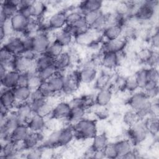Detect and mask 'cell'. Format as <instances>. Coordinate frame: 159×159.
Wrapping results in <instances>:
<instances>
[{"instance_id":"1","label":"cell","mask_w":159,"mask_h":159,"mask_svg":"<svg viewBox=\"0 0 159 159\" xmlns=\"http://www.w3.org/2000/svg\"><path fill=\"white\" fill-rule=\"evenodd\" d=\"M128 102L132 110L137 114L140 119L151 114L152 102L143 91L133 94L129 98Z\"/></svg>"},{"instance_id":"2","label":"cell","mask_w":159,"mask_h":159,"mask_svg":"<svg viewBox=\"0 0 159 159\" xmlns=\"http://www.w3.org/2000/svg\"><path fill=\"white\" fill-rule=\"evenodd\" d=\"M73 128L75 136L80 139H93L97 134V126L94 120L82 119L77 122Z\"/></svg>"},{"instance_id":"3","label":"cell","mask_w":159,"mask_h":159,"mask_svg":"<svg viewBox=\"0 0 159 159\" xmlns=\"http://www.w3.org/2000/svg\"><path fill=\"white\" fill-rule=\"evenodd\" d=\"M148 131L147 128L145 121L139 120L137 122L130 127L129 135L134 143H142L147 137Z\"/></svg>"},{"instance_id":"4","label":"cell","mask_w":159,"mask_h":159,"mask_svg":"<svg viewBox=\"0 0 159 159\" xmlns=\"http://www.w3.org/2000/svg\"><path fill=\"white\" fill-rule=\"evenodd\" d=\"M29 102L34 114H38L44 118L50 116H51L53 107L47 98H42Z\"/></svg>"},{"instance_id":"5","label":"cell","mask_w":159,"mask_h":159,"mask_svg":"<svg viewBox=\"0 0 159 159\" xmlns=\"http://www.w3.org/2000/svg\"><path fill=\"white\" fill-rule=\"evenodd\" d=\"M158 4L157 1H147L139 5L137 9L135 16L142 20H147L152 18L154 15L155 10Z\"/></svg>"},{"instance_id":"6","label":"cell","mask_w":159,"mask_h":159,"mask_svg":"<svg viewBox=\"0 0 159 159\" xmlns=\"http://www.w3.org/2000/svg\"><path fill=\"white\" fill-rule=\"evenodd\" d=\"M13 70L19 73H29L35 70V60L28 59L24 56L19 55L14 56L12 61Z\"/></svg>"},{"instance_id":"7","label":"cell","mask_w":159,"mask_h":159,"mask_svg":"<svg viewBox=\"0 0 159 159\" xmlns=\"http://www.w3.org/2000/svg\"><path fill=\"white\" fill-rule=\"evenodd\" d=\"M33 37L32 50L38 55L45 53L50 43V39L47 33L39 32Z\"/></svg>"},{"instance_id":"8","label":"cell","mask_w":159,"mask_h":159,"mask_svg":"<svg viewBox=\"0 0 159 159\" xmlns=\"http://www.w3.org/2000/svg\"><path fill=\"white\" fill-rule=\"evenodd\" d=\"M63 86L61 92L65 94H71L75 93L78 89L81 83L78 72L76 71L63 75Z\"/></svg>"},{"instance_id":"9","label":"cell","mask_w":159,"mask_h":159,"mask_svg":"<svg viewBox=\"0 0 159 159\" xmlns=\"http://www.w3.org/2000/svg\"><path fill=\"white\" fill-rule=\"evenodd\" d=\"M127 43V39L124 36H121L114 40L106 41L102 47L103 53L111 52L116 53L124 51Z\"/></svg>"},{"instance_id":"10","label":"cell","mask_w":159,"mask_h":159,"mask_svg":"<svg viewBox=\"0 0 159 159\" xmlns=\"http://www.w3.org/2000/svg\"><path fill=\"white\" fill-rule=\"evenodd\" d=\"M2 47L6 48L14 56L22 54L24 50L22 38L18 36L12 35L9 37L8 39L4 42Z\"/></svg>"},{"instance_id":"11","label":"cell","mask_w":159,"mask_h":159,"mask_svg":"<svg viewBox=\"0 0 159 159\" xmlns=\"http://www.w3.org/2000/svg\"><path fill=\"white\" fill-rule=\"evenodd\" d=\"M20 0H7L1 2V16L6 19H10L19 12V6Z\"/></svg>"},{"instance_id":"12","label":"cell","mask_w":159,"mask_h":159,"mask_svg":"<svg viewBox=\"0 0 159 159\" xmlns=\"http://www.w3.org/2000/svg\"><path fill=\"white\" fill-rule=\"evenodd\" d=\"M16 114L20 124H26L34 114L30 102H25L17 104Z\"/></svg>"},{"instance_id":"13","label":"cell","mask_w":159,"mask_h":159,"mask_svg":"<svg viewBox=\"0 0 159 159\" xmlns=\"http://www.w3.org/2000/svg\"><path fill=\"white\" fill-rule=\"evenodd\" d=\"M78 75L81 83H91L96 79L97 70L95 66L91 62L89 64L84 65L78 71Z\"/></svg>"},{"instance_id":"14","label":"cell","mask_w":159,"mask_h":159,"mask_svg":"<svg viewBox=\"0 0 159 159\" xmlns=\"http://www.w3.org/2000/svg\"><path fill=\"white\" fill-rule=\"evenodd\" d=\"M71 111V107L68 102H60L56 104L52 112L51 117L54 119H68Z\"/></svg>"},{"instance_id":"15","label":"cell","mask_w":159,"mask_h":159,"mask_svg":"<svg viewBox=\"0 0 159 159\" xmlns=\"http://www.w3.org/2000/svg\"><path fill=\"white\" fill-rule=\"evenodd\" d=\"M48 22L50 29L61 30L66 25V13L65 11L57 12L50 16Z\"/></svg>"},{"instance_id":"16","label":"cell","mask_w":159,"mask_h":159,"mask_svg":"<svg viewBox=\"0 0 159 159\" xmlns=\"http://www.w3.org/2000/svg\"><path fill=\"white\" fill-rule=\"evenodd\" d=\"M20 152L18 149L17 143L12 142L10 140L4 141V145H1V158H14L17 157L18 153Z\"/></svg>"},{"instance_id":"17","label":"cell","mask_w":159,"mask_h":159,"mask_svg":"<svg viewBox=\"0 0 159 159\" xmlns=\"http://www.w3.org/2000/svg\"><path fill=\"white\" fill-rule=\"evenodd\" d=\"M75 134L73 127H65L58 130V146L64 147L68 145L73 140Z\"/></svg>"},{"instance_id":"18","label":"cell","mask_w":159,"mask_h":159,"mask_svg":"<svg viewBox=\"0 0 159 159\" xmlns=\"http://www.w3.org/2000/svg\"><path fill=\"white\" fill-rule=\"evenodd\" d=\"M0 104L11 109L17 104L13 89H7L2 87L0 96Z\"/></svg>"},{"instance_id":"19","label":"cell","mask_w":159,"mask_h":159,"mask_svg":"<svg viewBox=\"0 0 159 159\" xmlns=\"http://www.w3.org/2000/svg\"><path fill=\"white\" fill-rule=\"evenodd\" d=\"M19 75L20 73L15 70L8 71L6 75L1 78V86L11 89L15 88L17 84Z\"/></svg>"},{"instance_id":"20","label":"cell","mask_w":159,"mask_h":159,"mask_svg":"<svg viewBox=\"0 0 159 159\" xmlns=\"http://www.w3.org/2000/svg\"><path fill=\"white\" fill-rule=\"evenodd\" d=\"M45 119V118L34 113L27 123V125L30 131L41 132L46 126Z\"/></svg>"},{"instance_id":"21","label":"cell","mask_w":159,"mask_h":159,"mask_svg":"<svg viewBox=\"0 0 159 159\" xmlns=\"http://www.w3.org/2000/svg\"><path fill=\"white\" fill-rule=\"evenodd\" d=\"M74 38L70 30L65 26L63 29L56 32L54 40L60 43L63 47L69 45Z\"/></svg>"},{"instance_id":"22","label":"cell","mask_w":159,"mask_h":159,"mask_svg":"<svg viewBox=\"0 0 159 159\" xmlns=\"http://www.w3.org/2000/svg\"><path fill=\"white\" fill-rule=\"evenodd\" d=\"M112 92L109 87L99 89L96 95V104L99 107H105L109 104L112 99Z\"/></svg>"},{"instance_id":"23","label":"cell","mask_w":159,"mask_h":159,"mask_svg":"<svg viewBox=\"0 0 159 159\" xmlns=\"http://www.w3.org/2000/svg\"><path fill=\"white\" fill-rule=\"evenodd\" d=\"M29 132L30 130L26 124H20L11 133L9 140L16 143L22 142Z\"/></svg>"},{"instance_id":"24","label":"cell","mask_w":159,"mask_h":159,"mask_svg":"<svg viewBox=\"0 0 159 159\" xmlns=\"http://www.w3.org/2000/svg\"><path fill=\"white\" fill-rule=\"evenodd\" d=\"M42 139L43 137L42 135V132H36L30 131L22 142L25 149L30 150L37 147Z\"/></svg>"},{"instance_id":"25","label":"cell","mask_w":159,"mask_h":159,"mask_svg":"<svg viewBox=\"0 0 159 159\" xmlns=\"http://www.w3.org/2000/svg\"><path fill=\"white\" fill-rule=\"evenodd\" d=\"M102 1L99 0H87L81 2L78 10L84 16L86 13L91 11L101 10Z\"/></svg>"},{"instance_id":"26","label":"cell","mask_w":159,"mask_h":159,"mask_svg":"<svg viewBox=\"0 0 159 159\" xmlns=\"http://www.w3.org/2000/svg\"><path fill=\"white\" fill-rule=\"evenodd\" d=\"M10 20L14 32L23 34L28 19L18 12L10 19Z\"/></svg>"},{"instance_id":"27","label":"cell","mask_w":159,"mask_h":159,"mask_svg":"<svg viewBox=\"0 0 159 159\" xmlns=\"http://www.w3.org/2000/svg\"><path fill=\"white\" fill-rule=\"evenodd\" d=\"M103 32V36L107 40H112L122 36V27L119 24H114L107 26Z\"/></svg>"},{"instance_id":"28","label":"cell","mask_w":159,"mask_h":159,"mask_svg":"<svg viewBox=\"0 0 159 159\" xmlns=\"http://www.w3.org/2000/svg\"><path fill=\"white\" fill-rule=\"evenodd\" d=\"M12 89L17 104L29 101L32 90L28 86H17Z\"/></svg>"},{"instance_id":"29","label":"cell","mask_w":159,"mask_h":159,"mask_svg":"<svg viewBox=\"0 0 159 159\" xmlns=\"http://www.w3.org/2000/svg\"><path fill=\"white\" fill-rule=\"evenodd\" d=\"M35 70L37 71L55 65V58L45 53L38 55L35 60Z\"/></svg>"},{"instance_id":"30","label":"cell","mask_w":159,"mask_h":159,"mask_svg":"<svg viewBox=\"0 0 159 159\" xmlns=\"http://www.w3.org/2000/svg\"><path fill=\"white\" fill-rule=\"evenodd\" d=\"M72 61L71 56L68 52H63L55 59V66L58 71L66 70L70 66Z\"/></svg>"},{"instance_id":"31","label":"cell","mask_w":159,"mask_h":159,"mask_svg":"<svg viewBox=\"0 0 159 159\" xmlns=\"http://www.w3.org/2000/svg\"><path fill=\"white\" fill-rule=\"evenodd\" d=\"M47 82L54 94L62 91L64 82L63 75H61L58 71L52 77H51Z\"/></svg>"},{"instance_id":"32","label":"cell","mask_w":159,"mask_h":159,"mask_svg":"<svg viewBox=\"0 0 159 159\" xmlns=\"http://www.w3.org/2000/svg\"><path fill=\"white\" fill-rule=\"evenodd\" d=\"M91 148L94 152L102 151L108 143V139L106 134H96L93 139Z\"/></svg>"},{"instance_id":"33","label":"cell","mask_w":159,"mask_h":159,"mask_svg":"<svg viewBox=\"0 0 159 159\" xmlns=\"http://www.w3.org/2000/svg\"><path fill=\"white\" fill-rule=\"evenodd\" d=\"M40 31V19L37 18L28 19L23 34L34 36Z\"/></svg>"},{"instance_id":"34","label":"cell","mask_w":159,"mask_h":159,"mask_svg":"<svg viewBox=\"0 0 159 159\" xmlns=\"http://www.w3.org/2000/svg\"><path fill=\"white\" fill-rule=\"evenodd\" d=\"M102 65L108 70L115 68L117 65H119L116 53L111 52L103 53Z\"/></svg>"},{"instance_id":"35","label":"cell","mask_w":159,"mask_h":159,"mask_svg":"<svg viewBox=\"0 0 159 159\" xmlns=\"http://www.w3.org/2000/svg\"><path fill=\"white\" fill-rule=\"evenodd\" d=\"M118 155V158H124L132 150L131 142L129 140H122L114 143Z\"/></svg>"},{"instance_id":"36","label":"cell","mask_w":159,"mask_h":159,"mask_svg":"<svg viewBox=\"0 0 159 159\" xmlns=\"http://www.w3.org/2000/svg\"><path fill=\"white\" fill-rule=\"evenodd\" d=\"M85 110L86 109L82 106L71 107L70 116L67 120L74 125L77 122L84 118Z\"/></svg>"},{"instance_id":"37","label":"cell","mask_w":159,"mask_h":159,"mask_svg":"<svg viewBox=\"0 0 159 159\" xmlns=\"http://www.w3.org/2000/svg\"><path fill=\"white\" fill-rule=\"evenodd\" d=\"M135 4L132 2L122 1L118 3L116 7V14L120 17H124L129 15L130 11L133 9Z\"/></svg>"},{"instance_id":"38","label":"cell","mask_w":159,"mask_h":159,"mask_svg":"<svg viewBox=\"0 0 159 159\" xmlns=\"http://www.w3.org/2000/svg\"><path fill=\"white\" fill-rule=\"evenodd\" d=\"M143 92L149 99H155L158 94V84L153 81H148L143 87Z\"/></svg>"},{"instance_id":"39","label":"cell","mask_w":159,"mask_h":159,"mask_svg":"<svg viewBox=\"0 0 159 159\" xmlns=\"http://www.w3.org/2000/svg\"><path fill=\"white\" fill-rule=\"evenodd\" d=\"M1 124H4L11 133L17 126L20 125L19 119L16 114V112L9 113V114L7 116L6 118L5 119L4 122Z\"/></svg>"},{"instance_id":"40","label":"cell","mask_w":159,"mask_h":159,"mask_svg":"<svg viewBox=\"0 0 159 159\" xmlns=\"http://www.w3.org/2000/svg\"><path fill=\"white\" fill-rule=\"evenodd\" d=\"M29 75V81H28V87L32 90L37 89L42 83L43 82L38 75L37 71L36 70L32 71L28 73Z\"/></svg>"},{"instance_id":"41","label":"cell","mask_w":159,"mask_h":159,"mask_svg":"<svg viewBox=\"0 0 159 159\" xmlns=\"http://www.w3.org/2000/svg\"><path fill=\"white\" fill-rule=\"evenodd\" d=\"M63 48L62 45L53 40L50 43L45 53L55 59L63 52Z\"/></svg>"},{"instance_id":"42","label":"cell","mask_w":159,"mask_h":159,"mask_svg":"<svg viewBox=\"0 0 159 159\" xmlns=\"http://www.w3.org/2000/svg\"><path fill=\"white\" fill-rule=\"evenodd\" d=\"M34 17L40 19L46 11L45 4L40 1H34L32 4Z\"/></svg>"},{"instance_id":"43","label":"cell","mask_w":159,"mask_h":159,"mask_svg":"<svg viewBox=\"0 0 159 159\" xmlns=\"http://www.w3.org/2000/svg\"><path fill=\"white\" fill-rule=\"evenodd\" d=\"M94 32V31H92L91 29H89V30H88L87 32L76 37L75 39L78 43L81 45H89L91 43L95 41Z\"/></svg>"},{"instance_id":"44","label":"cell","mask_w":159,"mask_h":159,"mask_svg":"<svg viewBox=\"0 0 159 159\" xmlns=\"http://www.w3.org/2000/svg\"><path fill=\"white\" fill-rule=\"evenodd\" d=\"M58 72L55 65H52L45 69L37 71L38 75L43 82L47 81L51 77L55 75Z\"/></svg>"},{"instance_id":"45","label":"cell","mask_w":159,"mask_h":159,"mask_svg":"<svg viewBox=\"0 0 159 159\" xmlns=\"http://www.w3.org/2000/svg\"><path fill=\"white\" fill-rule=\"evenodd\" d=\"M140 119L137 114L133 110L127 111L123 116L124 122L129 127L137 122Z\"/></svg>"},{"instance_id":"46","label":"cell","mask_w":159,"mask_h":159,"mask_svg":"<svg viewBox=\"0 0 159 159\" xmlns=\"http://www.w3.org/2000/svg\"><path fill=\"white\" fill-rule=\"evenodd\" d=\"M148 133H150L152 135H157L158 132L159 124L158 117L152 116L151 118L148 119L145 121Z\"/></svg>"},{"instance_id":"47","label":"cell","mask_w":159,"mask_h":159,"mask_svg":"<svg viewBox=\"0 0 159 159\" xmlns=\"http://www.w3.org/2000/svg\"><path fill=\"white\" fill-rule=\"evenodd\" d=\"M83 17V15L80 12V11H73L69 13H66V25L68 26H73L80 19Z\"/></svg>"},{"instance_id":"48","label":"cell","mask_w":159,"mask_h":159,"mask_svg":"<svg viewBox=\"0 0 159 159\" xmlns=\"http://www.w3.org/2000/svg\"><path fill=\"white\" fill-rule=\"evenodd\" d=\"M140 88H143L148 81L147 69H142L138 71L134 75Z\"/></svg>"},{"instance_id":"49","label":"cell","mask_w":159,"mask_h":159,"mask_svg":"<svg viewBox=\"0 0 159 159\" xmlns=\"http://www.w3.org/2000/svg\"><path fill=\"white\" fill-rule=\"evenodd\" d=\"M110 76L105 73H102L100 76L96 78V86L99 89L108 88L110 82Z\"/></svg>"},{"instance_id":"50","label":"cell","mask_w":159,"mask_h":159,"mask_svg":"<svg viewBox=\"0 0 159 159\" xmlns=\"http://www.w3.org/2000/svg\"><path fill=\"white\" fill-rule=\"evenodd\" d=\"M58 130L53 131L52 132L44 142V147L48 148L58 147Z\"/></svg>"},{"instance_id":"51","label":"cell","mask_w":159,"mask_h":159,"mask_svg":"<svg viewBox=\"0 0 159 159\" xmlns=\"http://www.w3.org/2000/svg\"><path fill=\"white\" fill-rule=\"evenodd\" d=\"M138 88H139V86L134 76H129L125 78L124 88V90H126L129 92H134Z\"/></svg>"},{"instance_id":"52","label":"cell","mask_w":159,"mask_h":159,"mask_svg":"<svg viewBox=\"0 0 159 159\" xmlns=\"http://www.w3.org/2000/svg\"><path fill=\"white\" fill-rule=\"evenodd\" d=\"M105 158H118L117 152L114 143H107L104 149L102 150Z\"/></svg>"},{"instance_id":"53","label":"cell","mask_w":159,"mask_h":159,"mask_svg":"<svg viewBox=\"0 0 159 159\" xmlns=\"http://www.w3.org/2000/svg\"><path fill=\"white\" fill-rule=\"evenodd\" d=\"M14 58V55H13L6 48L1 47L0 50V63L7 64L11 63L12 61Z\"/></svg>"},{"instance_id":"54","label":"cell","mask_w":159,"mask_h":159,"mask_svg":"<svg viewBox=\"0 0 159 159\" xmlns=\"http://www.w3.org/2000/svg\"><path fill=\"white\" fill-rule=\"evenodd\" d=\"M102 13L103 12H102L101 10H99V11L88 12L86 13L83 16L86 23L90 27Z\"/></svg>"},{"instance_id":"55","label":"cell","mask_w":159,"mask_h":159,"mask_svg":"<svg viewBox=\"0 0 159 159\" xmlns=\"http://www.w3.org/2000/svg\"><path fill=\"white\" fill-rule=\"evenodd\" d=\"M38 89L41 94L43 96V97L47 99L55 94L47 81L42 82Z\"/></svg>"},{"instance_id":"56","label":"cell","mask_w":159,"mask_h":159,"mask_svg":"<svg viewBox=\"0 0 159 159\" xmlns=\"http://www.w3.org/2000/svg\"><path fill=\"white\" fill-rule=\"evenodd\" d=\"M148 81H153L158 84L159 81V73L157 68H150L147 69Z\"/></svg>"},{"instance_id":"57","label":"cell","mask_w":159,"mask_h":159,"mask_svg":"<svg viewBox=\"0 0 159 159\" xmlns=\"http://www.w3.org/2000/svg\"><path fill=\"white\" fill-rule=\"evenodd\" d=\"M42 153H43L42 150L37 147L35 148L30 149L29 151L26 153L25 158H32V159L40 158L42 157Z\"/></svg>"},{"instance_id":"58","label":"cell","mask_w":159,"mask_h":159,"mask_svg":"<svg viewBox=\"0 0 159 159\" xmlns=\"http://www.w3.org/2000/svg\"><path fill=\"white\" fill-rule=\"evenodd\" d=\"M153 50L148 48L142 49L139 53V58L145 63H147L153 53Z\"/></svg>"},{"instance_id":"59","label":"cell","mask_w":159,"mask_h":159,"mask_svg":"<svg viewBox=\"0 0 159 159\" xmlns=\"http://www.w3.org/2000/svg\"><path fill=\"white\" fill-rule=\"evenodd\" d=\"M82 101H83V106L85 109L91 107L94 105V104H96L95 98H94L91 96H86L82 97Z\"/></svg>"},{"instance_id":"60","label":"cell","mask_w":159,"mask_h":159,"mask_svg":"<svg viewBox=\"0 0 159 159\" xmlns=\"http://www.w3.org/2000/svg\"><path fill=\"white\" fill-rule=\"evenodd\" d=\"M28 81H29L28 73H20L18 81H17V86H19V87L27 86H28Z\"/></svg>"},{"instance_id":"61","label":"cell","mask_w":159,"mask_h":159,"mask_svg":"<svg viewBox=\"0 0 159 159\" xmlns=\"http://www.w3.org/2000/svg\"><path fill=\"white\" fill-rule=\"evenodd\" d=\"M147 63L151 67L150 68H157L158 63V55L157 52L153 51L152 56L149 58V60L147 61Z\"/></svg>"},{"instance_id":"62","label":"cell","mask_w":159,"mask_h":159,"mask_svg":"<svg viewBox=\"0 0 159 159\" xmlns=\"http://www.w3.org/2000/svg\"><path fill=\"white\" fill-rule=\"evenodd\" d=\"M151 44L154 48H157L159 46V33L158 31H157L153 34L150 39Z\"/></svg>"},{"instance_id":"63","label":"cell","mask_w":159,"mask_h":159,"mask_svg":"<svg viewBox=\"0 0 159 159\" xmlns=\"http://www.w3.org/2000/svg\"><path fill=\"white\" fill-rule=\"evenodd\" d=\"M96 116L101 119H104L106 118L108 116V112L107 110L103 109H101V110H98L96 112H95Z\"/></svg>"},{"instance_id":"64","label":"cell","mask_w":159,"mask_h":159,"mask_svg":"<svg viewBox=\"0 0 159 159\" xmlns=\"http://www.w3.org/2000/svg\"><path fill=\"white\" fill-rule=\"evenodd\" d=\"M8 71L7 69L6 68V67L0 63V75H1V78H2L6 73Z\"/></svg>"}]
</instances>
